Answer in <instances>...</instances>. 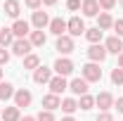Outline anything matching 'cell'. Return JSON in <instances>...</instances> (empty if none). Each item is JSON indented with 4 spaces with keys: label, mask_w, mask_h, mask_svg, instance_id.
I'll list each match as a JSON object with an SVG mask.
<instances>
[{
    "label": "cell",
    "mask_w": 123,
    "mask_h": 121,
    "mask_svg": "<svg viewBox=\"0 0 123 121\" xmlns=\"http://www.w3.org/2000/svg\"><path fill=\"white\" fill-rule=\"evenodd\" d=\"M80 74H83V78H85L88 83H97V81H102V69H99V64H95V62L83 64V67H80Z\"/></svg>",
    "instance_id": "obj_1"
},
{
    "label": "cell",
    "mask_w": 123,
    "mask_h": 121,
    "mask_svg": "<svg viewBox=\"0 0 123 121\" xmlns=\"http://www.w3.org/2000/svg\"><path fill=\"white\" fill-rule=\"evenodd\" d=\"M66 31H69L71 38H78V36L85 33V21H83L80 17H71V19L66 21Z\"/></svg>",
    "instance_id": "obj_2"
},
{
    "label": "cell",
    "mask_w": 123,
    "mask_h": 121,
    "mask_svg": "<svg viewBox=\"0 0 123 121\" xmlns=\"http://www.w3.org/2000/svg\"><path fill=\"white\" fill-rule=\"evenodd\" d=\"M107 47L102 45V43H95V45L88 47V57H90V62H95V64H102V62L107 60Z\"/></svg>",
    "instance_id": "obj_3"
},
{
    "label": "cell",
    "mask_w": 123,
    "mask_h": 121,
    "mask_svg": "<svg viewBox=\"0 0 123 121\" xmlns=\"http://www.w3.org/2000/svg\"><path fill=\"white\" fill-rule=\"evenodd\" d=\"M52 69L57 71V76H64V78H66V76L74 71V62L69 60V57H59V60L55 62V67H52Z\"/></svg>",
    "instance_id": "obj_4"
},
{
    "label": "cell",
    "mask_w": 123,
    "mask_h": 121,
    "mask_svg": "<svg viewBox=\"0 0 123 121\" xmlns=\"http://www.w3.org/2000/svg\"><path fill=\"white\" fill-rule=\"evenodd\" d=\"M31 40H26V38H17L14 43H12V52H14L17 57H26V55H31Z\"/></svg>",
    "instance_id": "obj_5"
},
{
    "label": "cell",
    "mask_w": 123,
    "mask_h": 121,
    "mask_svg": "<svg viewBox=\"0 0 123 121\" xmlns=\"http://www.w3.org/2000/svg\"><path fill=\"white\" fill-rule=\"evenodd\" d=\"M47 86H50V93H52V95H62V93L69 88V83H66L64 76H52Z\"/></svg>",
    "instance_id": "obj_6"
},
{
    "label": "cell",
    "mask_w": 123,
    "mask_h": 121,
    "mask_svg": "<svg viewBox=\"0 0 123 121\" xmlns=\"http://www.w3.org/2000/svg\"><path fill=\"white\" fill-rule=\"evenodd\" d=\"M31 24L36 26V31H43L45 26H50V17H47V12L36 10V12H33V17H31Z\"/></svg>",
    "instance_id": "obj_7"
},
{
    "label": "cell",
    "mask_w": 123,
    "mask_h": 121,
    "mask_svg": "<svg viewBox=\"0 0 123 121\" xmlns=\"http://www.w3.org/2000/svg\"><path fill=\"white\" fill-rule=\"evenodd\" d=\"M57 50H59L62 55H69V52H74V38H71V36H69V33H66V36H59V38H57Z\"/></svg>",
    "instance_id": "obj_8"
},
{
    "label": "cell",
    "mask_w": 123,
    "mask_h": 121,
    "mask_svg": "<svg viewBox=\"0 0 123 121\" xmlns=\"http://www.w3.org/2000/svg\"><path fill=\"white\" fill-rule=\"evenodd\" d=\"M104 47H107V52H111V55H121V52H123V38H118V36H109L107 43H104Z\"/></svg>",
    "instance_id": "obj_9"
},
{
    "label": "cell",
    "mask_w": 123,
    "mask_h": 121,
    "mask_svg": "<svg viewBox=\"0 0 123 121\" xmlns=\"http://www.w3.org/2000/svg\"><path fill=\"white\" fill-rule=\"evenodd\" d=\"M31 100H33V95H31L26 88H19V90L14 93V107H19V109H21V107H29Z\"/></svg>",
    "instance_id": "obj_10"
},
{
    "label": "cell",
    "mask_w": 123,
    "mask_h": 121,
    "mask_svg": "<svg viewBox=\"0 0 123 121\" xmlns=\"http://www.w3.org/2000/svg\"><path fill=\"white\" fill-rule=\"evenodd\" d=\"M50 78H52V69H47V67H38L36 71H33V81L38 83V86H43V83H50Z\"/></svg>",
    "instance_id": "obj_11"
},
{
    "label": "cell",
    "mask_w": 123,
    "mask_h": 121,
    "mask_svg": "<svg viewBox=\"0 0 123 121\" xmlns=\"http://www.w3.org/2000/svg\"><path fill=\"white\" fill-rule=\"evenodd\" d=\"M95 105L99 107L102 112H109V109L114 107V95H111V93H99V95L95 97Z\"/></svg>",
    "instance_id": "obj_12"
},
{
    "label": "cell",
    "mask_w": 123,
    "mask_h": 121,
    "mask_svg": "<svg viewBox=\"0 0 123 121\" xmlns=\"http://www.w3.org/2000/svg\"><path fill=\"white\" fill-rule=\"evenodd\" d=\"M50 33H55L57 38H59V36H66V21H64L62 17L50 19Z\"/></svg>",
    "instance_id": "obj_13"
},
{
    "label": "cell",
    "mask_w": 123,
    "mask_h": 121,
    "mask_svg": "<svg viewBox=\"0 0 123 121\" xmlns=\"http://www.w3.org/2000/svg\"><path fill=\"white\" fill-rule=\"evenodd\" d=\"M80 10H83L85 17H97L99 14V2L97 0H83L80 2Z\"/></svg>",
    "instance_id": "obj_14"
},
{
    "label": "cell",
    "mask_w": 123,
    "mask_h": 121,
    "mask_svg": "<svg viewBox=\"0 0 123 121\" xmlns=\"http://www.w3.org/2000/svg\"><path fill=\"white\" fill-rule=\"evenodd\" d=\"M69 90L74 93V95H88V81L85 78H74L69 83Z\"/></svg>",
    "instance_id": "obj_15"
},
{
    "label": "cell",
    "mask_w": 123,
    "mask_h": 121,
    "mask_svg": "<svg viewBox=\"0 0 123 121\" xmlns=\"http://www.w3.org/2000/svg\"><path fill=\"white\" fill-rule=\"evenodd\" d=\"M2 12L7 17H12L17 21V17H19V12H21V5H19V0H5V7H2Z\"/></svg>",
    "instance_id": "obj_16"
},
{
    "label": "cell",
    "mask_w": 123,
    "mask_h": 121,
    "mask_svg": "<svg viewBox=\"0 0 123 121\" xmlns=\"http://www.w3.org/2000/svg\"><path fill=\"white\" fill-rule=\"evenodd\" d=\"M12 33H14V38H26V33H29V21L17 19L14 24H12Z\"/></svg>",
    "instance_id": "obj_17"
},
{
    "label": "cell",
    "mask_w": 123,
    "mask_h": 121,
    "mask_svg": "<svg viewBox=\"0 0 123 121\" xmlns=\"http://www.w3.org/2000/svg\"><path fill=\"white\" fill-rule=\"evenodd\" d=\"M97 29H102V31L114 29V19H111L109 12H99V14H97Z\"/></svg>",
    "instance_id": "obj_18"
},
{
    "label": "cell",
    "mask_w": 123,
    "mask_h": 121,
    "mask_svg": "<svg viewBox=\"0 0 123 121\" xmlns=\"http://www.w3.org/2000/svg\"><path fill=\"white\" fill-rule=\"evenodd\" d=\"M59 105H62L59 95H52V93H47L45 97H43V107H45L47 112H55V109H57Z\"/></svg>",
    "instance_id": "obj_19"
},
{
    "label": "cell",
    "mask_w": 123,
    "mask_h": 121,
    "mask_svg": "<svg viewBox=\"0 0 123 121\" xmlns=\"http://www.w3.org/2000/svg\"><path fill=\"white\" fill-rule=\"evenodd\" d=\"M14 33H12V29H0V47H12V43H14Z\"/></svg>",
    "instance_id": "obj_20"
},
{
    "label": "cell",
    "mask_w": 123,
    "mask_h": 121,
    "mask_svg": "<svg viewBox=\"0 0 123 121\" xmlns=\"http://www.w3.org/2000/svg\"><path fill=\"white\" fill-rule=\"evenodd\" d=\"M0 116H2V121H19V119H21V114H19V107H5Z\"/></svg>",
    "instance_id": "obj_21"
},
{
    "label": "cell",
    "mask_w": 123,
    "mask_h": 121,
    "mask_svg": "<svg viewBox=\"0 0 123 121\" xmlns=\"http://www.w3.org/2000/svg\"><path fill=\"white\" fill-rule=\"evenodd\" d=\"M14 86L12 83H7V81H0V100H10V97H14Z\"/></svg>",
    "instance_id": "obj_22"
},
{
    "label": "cell",
    "mask_w": 123,
    "mask_h": 121,
    "mask_svg": "<svg viewBox=\"0 0 123 121\" xmlns=\"http://www.w3.org/2000/svg\"><path fill=\"white\" fill-rule=\"evenodd\" d=\"M31 45L33 47H40V45H45V40H47V36H45V31H31Z\"/></svg>",
    "instance_id": "obj_23"
},
{
    "label": "cell",
    "mask_w": 123,
    "mask_h": 121,
    "mask_svg": "<svg viewBox=\"0 0 123 121\" xmlns=\"http://www.w3.org/2000/svg\"><path fill=\"white\" fill-rule=\"evenodd\" d=\"M59 107H62V112H66V114L71 116V114H74V112H76V109H78V102H76V100H74V97H64Z\"/></svg>",
    "instance_id": "obj_24"
},
{
    "label": "cell",
    "mask_w": 123,
    "mask_h": 121,
    "mask_svg": "<svg viewBox=\"0 0 123 121\" xmlns=\"http://www.w3.org/2000/svg\"><path fill=\"white\" fill-rule=\"evenodd\" d=\"M102 36H104V31L97 29V26H95V29H85V38L90 40L92 45H95V43H99V40H102Z\"/></svg>",
    "instance_id": "obj_25"
},
{
    "label": "cell",
    "mask_w": 123,
    "mask_h": 121,
    "mask_svg": "<svg viewBox=\"0 0 123 121\" xmlns=\"http://www.w3.org/2000/svg\"><path fill=\"white\" fill-rule=\"evenodd\" d=\"M38 67H40V57H38V55H33V52H31V55H26V57H24V69L36 71Z\"/></svg>",
    "instance_id": "obj_26"
},
{
    "label": "cell",
    "mask_w": 123,
    "mask_h": 121,
    "mask_svg": "<svg viewBox=\"0 0 123 121\" xmlns=\"http://www.w3.org/2000/svg\"><path fill=\"white\" fill-rule=\"evenodd\" d=\"M95 107V97L92 95H80V100H78V109H83V112H88Z\"/></svg>",
    "instance_id": "obj_27"
},
{
    "label": "cell",
    "mask_w": 123,
    "mask_h": 121,
    "mask_svg": "<svg viewBox=\"0 0 123 121\" xmlns=\"http://www.w3.org/2000/svg\"><path fill=\"white\" fill-rule=\"evenodd\" d=\"M111 83L114 86H123V69L121 67H114L111 69Z\"/></svg>",
    "instance_id": "obj_28"
},
{
    "label": "cell",
    "mask_w": 123,
    "mask_h": 121,
    "mask_svg": "<svg viewBox=\"0 0 123 121\" xmlns=\"http://www.w3.org/2000/svg\"><path fill=\"white\" fill-rule=\"evenodd\" d=\"M36 121H55V114H52V112H47V109H43V112L36 116Z\"/></svg>",
    "instance_id": "obj_29"
},
{
    "label": "cell",
    "mask_w": 123,
    "mask_h": 121,
    "mask_svg": "<svg viewBox=\"0 0 123 121\" xmlns=\"http://www.w3.org/2000/svg\"><path fill=\"white\" fill-rule=\"evenodd\" d=\"M99 2V10H111V7H116V0H97Z\"/></svg>",
    "instance_id": "obj_30"
},
{
    "label": "cell",
    "mask_w": 123,
    "mask_h": 121,
    "mask_svg": "<svg viewBox=\"0 0 123 121\" xmlns=\"http://www.w3.org/2000/svg\"><path fill=\"white\" fill-rule=\"evenodd\" d=\"M114 31H116L118 38H123V19H116V21H114Z\"/></svg>",
    "instance_id": "obj_31"
},
{
    "label": "cell",
    "mask_w": 123,
    "mask_h": 121,
    "mask_svg": "<svg viewBox=\"0 0 123 121\" xmlns=\"http://www.w3.org/2000/svg\"><path fill=\"white\" fill-rule=\"evenodd\" d=\"M26 2V7H31V10H40V5H43V0H24Z\"/></svg>",
    "instance_id": "obj_32"
},
{
    "label": "cell",
    "mask_w": 123,
    "mask_h": 121,
    "mask_svg": "<svg viewBox=\"0 0 123 121\" xmlns=\"http://www.w3.org/2000/svg\"><path fill=\"white\" fill-rule=\"evenodd\" d=\"M7 62H10V52H7L5 47H0V67H2V64H7Z\"/></svg>",
    "instance_id": "obj_33"
},
{
    "label": "cell",
    "mask_w": 123,
    "mask_h": 121,
    "mask_svg": "<svg viewBox=\"0 0 123 121\" xmlns=\"http://www.w3.org/2000/svg\"><path fill=\"white\" fill-rule=\"evenodd\" d=\"M66 7L74 12V10H80V0H66Z\"/></svg>",
    "instance_id": "obj_34"
},
{
    "label": "cell",
    "mask_w": 123,
    "mask_h": 121,
    "mask_svg": "<svg viewBox=\"0 0 123 121\" xmlns=\"http://www.w3.org/2000/svg\"><path fill=\"white\" fill-rule=\"evenodd\" d=\"M97 121H114V116H111L109 112H102V114L97 116Z\"/></svg>",
    "instance_id": "obj_35"
},
{
    "label": "cell",
    "mask_w": 123,
    "mask_h": 121,
    "mask_svg": "<svg viewBox=\"0 0 123 121\" xmlns=\"http://www.w3.org/2000/svg\"><path fill=\"white\" fill-rule=\"evenodd\" d=\"M114 107H116V109H118V112L123 114V97H118V100H114Z\"/></svg>",
    "instance_id": "obj_36"
},
{
    "label": "cell",
    "mask_w": 123,
    "mask_h": 121,
    "mask_svg": "<svg viewBox=\"0 0 123 121\" xmlns=\"http://www.w3.org/2000/svg\"><path fill=\"white\" fill-rule=\"evenodd\" d=\"M55 2H57V0H43V5H47V7H52Z\"/></svg>",
    "instance_id": "obj_37"
},
{
    "label": "cell",
    "mask_w": 123,
    "mask_h": 121,
    "mask_svg": "<svg viewBox=\"0 0 123 121\" xmlns=\"http://www.w3.org/2000/svg\"><path fill=\"white\" fill-rule=\"evenodd\" d=\"M116 67H121V69H123V52L118 55V64H116Z\"/></svg>",
    "instance_id": "obj_38"
},
{
    "label": "cell",
    "mask_w": 123,
    "mask_h": 121,
    "mask_svg": "<svg viewBox=\"0 0 123 121\" xmlns=\"http://www.w3.org/2000/svg\"><path fill=\"white\" fill-rule=\"evenodd\" d=\"M19 121H36V116H24V119H19Z\"/></svg>",
    "instance_id": "obj_39"
},
{
    "label": "cell",
    "mask_w": 123,
    "mask_h": 121,
    "mask_svg": "<svg viewBox=\"0 0 123 121\" xmlns=\"http://www.w3.org/2000/svg\"><path fill=\"white\" fill-rule=\"evenodd\" d=\"M62 121H76V119H74V116H64Z\"/></svg>",
    "instance_id": "obj_40"
},
{
    "label": "cell",
    "mask_w": 123,
    "mask_h": 121,
    "mask_svg": "<svg viewBox=\"0 0 123 121\" xmlns=\"http://www.w3.org/2000/svg\"><path fill=\"white\" fill-rule=\"evenodd\" d=\"M0 81H2V69H0Z\"/></svg>",
    "instance_id": "obj_41"
},
{
    "label": "cell",
    "mask_w": 123,
    "mask_h": 121,
    "mask_svg": "<svg viewBox=\"0 0 123 121\" xmlns=\"http://www.w3.org/2000/svg\"><path fill=\"white\" fill-rule=\"evenodd\" d=\"M118 5H121V7H123V0H118Z\"/></svg>",
    "instance_id": "obj_42"
},
{
    "label": "cell",
    "mask_w": 123,
    "mask_h": 121,
    "mask_svg": "<svg viewBox=\"0 0 123 121\" xmlns=\"http://www.w3.org/2000/svg\"><path fill=\"white\" fill-rule=\"evenodd\" d=\"M0 114H2V107H0Z\"/></svg>",
    "instance_id": "obj_43"
}]
</instances>
